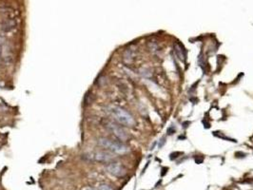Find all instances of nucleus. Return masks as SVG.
<instances>
[{
    "instance_id": "obj_7",
    "label": "nucleus",
    "mask_w": 253,
    "mask_h": 190,
    "mask_svg": "<svg viewBox=\"0 0 253 190\" xmlns=\"http://www.w3.org/2000/svg\"><path fill=\"white\" fill-rule=\"evenodd\" d=\"M98 190H113L112 187L110 186L109 184H106V183H102L98 186Z\"/></svg>"
},
{
    "instance_id": "obj_2",
    "label": "nucleus",
    "mask_w": 253,
    "mask_h": 190,
    "mask_svg": "<svg viewBox=\"0 0 253 190\" xmlns=\"http://www.w3.org/2000/svg\"><path fill=\"white\" fill-rule=\"evenodd\" d=\"M112 114L115 117V119L118 121L120 124H122L124 126H128V127H132L134 126L135 121L134 118L131 116L126 110L121 107H113L112 108Z\"/></svg>"
},
{
    "instance_id": "obj_6",
    "label": "nucleus",
    "mask_w": 253,
    "mask_h": 190,
    "mask_svg": "<svg viewBox=\"0 0 253 190\" xmlns=\"http://www.w3.org/2000/svg\"><path fill=\"white\" fill-rule=\"evenodd\" d=\"M175 52H176V54L178 55V57L181 60H184V52H183V50L181 49V47L177 45L175 46Z\"/></svg>"
},
{
    "instance_id": "obj_1",
    "label": "nucleus",
    "mask_w": 253,
    "mask_h": 190,
    "mask_svg": "<svg viewBox=\"0 0 253 190\" xmlns=\"http://www.w3.org/2000/svg\"><path fill=\"white\" fill-rule=\"evenodd\" d=\"M99 146L107 148L109 150L114 152L116 154H126L129 152V147L125 146L124 144L119 142H115L112 140H110L108 138H100L98 140Z\"/></svg>"
},
{
    "instance_id": "obj_4",
    "label": "nucleus",
    "mask_w": 253,
    "mask_h": 190,
    "mask_svg": "<svg viewBox=\"0 0 253 190\" xmlns=\"http://www.w3.org/2000/svg\"><path fill=\"white\" fill-rule=\"evenodd\" d=\"M108 127H109V128L113 132V134H114L118 139H120L121 141H126V139H128V134H126V132L121 127H119V126H117V125H115V124H113V123H109L108 124Z\"/></svg>"
},
{
    "instance_id": "obj_8",
    "label": "nucleus",
    "mask_w": 253,
    "mask_h": 190,
    "mask_svg": "<svg viewBox=\"0 0 253 190\" xmlns=\"http://www.w3.org/2000/svg\"><path fill=\"white\" fill-rule=\"evenodd\" d=\"M89 190H94V189H89Z\"/></svg>"
},
{
    "instance_id": "obj_3",
    "label": "nucleus",
    "mask_w": 253,
    "mask_h": 190,
    "mask_svg": "<svg viewBox=\"0 0 253 190\" xmlns=\"http://www.w3.org/2000/svg\"><path fill=\"white\" fill-rule=\"evenodd\" d=\"M106 169L110 174L113 175L115 177H123L126 175L125 167L119 162H111L106 166Z\"/></svg>"
},
{
    "instance_id": "obj_5",
    "label": "nucleus",
    "mask_w": 253,
    "mask_h": 190,
    "mask_svg": "<svg viewBox=\"0 0 253 190\" xmlns=\"http://www.w3.org/2000/svg\"><path fill=\"white\" fill-rule=\"evenodd\" d=\"M93 158H94V160L99 161V162H110L114 158V156L111 153H109L106 151H99V152L95 153Z\"/></svg>"
}]
</instances>
